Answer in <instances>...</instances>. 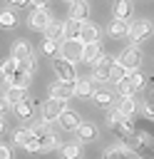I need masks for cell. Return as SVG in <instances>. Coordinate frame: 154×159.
<instances>
[{
	"mask_svg": "<svg viewBox=\"0 0 154 159\" xmlns=\"http://www.w3.org/2000/svg\"><path fill=\"white\" fill-rule=\"evenodd\" d=\"M92 97H94V104H97V107L109 109V104H112V92H109V89H97Z\"/></svg>",
	"mask_w": 154,
	"mask_h": 159,
	"instance_id": "cell-25",
	"label": "cell"
},
{
	"mask_svg": "<svg viewBox=\"0 0 154 159\" xmlns=\"http://www.w3.org/2000/svg\"><path fill=\"white\" fill-rule=\"evenodd\" d=\"M50 97H57V99H70L75 97V82H67V80H57L50 84Z\"/></svg>",
	"mask_w": 154,
	"mask_h": 159,
	"instance_id": "cell-8",
	"label": "cell"
},
{
	"mask_svg": "<svg viewBox=\"0 0 154 159\" xmlns=\"http://www.w3.org/2000/svg\"><path fill=\"white\" fill-rule=\"evenodd\" d=\"M47 2L50 0H30V5H35V7H47Z\"/></svg>",
	"mask_w": 154,
	"mask_h": 159,
	"instance_id": "cell-38",
	"label": "cell"
},
{
	"mask_svg": "<svg viewBox=\"0 0 154 159\" xmlns=\"http://www.w3.org/2000/svg\"><path fill=\"white\" fill-rule=\"evenodd\" d=\"M5 94H7V99H10L12 104H17V102H22V99L27 97V87H17V84H12Z\"/></svg>",
	"mask_w": 154,
	"mask_h": 159,
	"instance_id": "cell-26",
	"label": "cell"
},
{
	"mask_svg": "<svg viewBox=\"0 0 154 159\" xmlns=\"http://www.w3.org/2000/svg\"><path fill=\"white\" fill-rule=\"evenodd\" d=\"M104 159H127V152L122 147H114V149H107L104 152Z\"/></svg>",
	"mask_w": 154,
	"mask_h": 159,
	"instance_id": "cell-34",
	"label": "cell"
},
{
	"mask_svg": "<svg viewBox=\"0 0 154 159\" xmlns=\"http://www.w3.org/2000/svg\"><path fill=\"white\" fill-rule=\"evenodd\" d=\"M60 154H62V159H79V157H82V142L62 144V147H60Z\"/></svg>",
	"mask_w": 154,
	"mask_h": 159,
	"instance_id": "cell-16",
	"label": "cell"
},
{
	"mask_svg": "<svg viewBox=\"0 0 154 159\" xmlns=\"http://www.w3.org/2000/svg\"><path fill=\"white\" fill-rule=\"evenodd\" d=\"M87 15H89V5H87V0H75V2H70V17L84 20Z\"/></svg>",
	"mask_w": 154,
	"mask_h": 159,
	"instance_id": "cell-17",
	"label": "cell"
},
{
	"mask_svg": "<svg viewBox=\"0 0 154 159\" xmlns=\"http://www.w3.org/2000/svg\"><path fill=\"white\" fill-rule=\"evenodd\" d=\"M42 52H45V55H50V57H60V42H57V40L45 37V40H42Z\"/></svg>",
	"mask_w": 154,
	"mask_h": 159,
	"instance_id": "cell-27",
	"label": "cell"
},
{
	"mask_svg": "<svg viewBox=\"0 0 154 159\" xmlns=\"http://www.w3.org/2000/svg\"><path fill=\"white\" fill-rule=\"evenodd\" d=\"M142 159H144V157H142Z\"/></svg>",
	"mask_w": 154,
	"mask_h": 159,
	"instance_id": "cell-41",
	"label": "cell"
},
{
	"mask_svg": "<svg viewBox=\"0 0 154 159\" xmlns=\"http://www.w3.org/2000/svg\"><path fill=\"white\" fill-rule=\"evenodd\" d=\"M15 22H17V17H15L10 10H2V12H0V25H2L5 30H7V27H15Z\"/></svg>",
	"mask_w": 154,
	"mask_h": 159,
	"instance_id": "cell-33",
	"label": "cell"
},
{
	"mask_svg": "<svg viewBox=\"0 0 154 159\" xmlns=\"http://www.w3.org/2000/svg\"><path fill=\"white\" fill-rule=\"evenodd\" d=\"M117 62H122L129 72H132V70H139V65H142V50H139L137 45H127V47L119 52Z\"/></svg>",
	"mask_w": 154,
	"mask_h": 159,
	"instance_id": "cell-4",
	"label": "cell"
},
{
	"mask_svg": "<svg viewBox=\"0 0 154 159\" xmlns=\"http://www.w3.org/2000/svg\"><path fill=\"white\" fill-rule=\"evenodd\" d=\"M77 139H79L82 144L94 142V139H97V127H94L92 122H82V124L77 127Z\"/></svg>",
	"mask_w": 154,
	"mask_h": 159,
	"instance_id": "cell-13",
	"label": "cell"
},
{
	"mask_svg": "<svg viewBox=\"0 0 154 159\" xmlns=\"http://www.w3.org/2000/svg\"><path fill=\"white\" fill-rule=\"evenodd\" d=\"M30 134H32V129H25V127H22V129H17V132L12 134V142H15L17 147H25V142L30 139Z\"/></svg>",
	"mask_w": 154,
	"mask_h": 159,
	"instance_id": "cell-32",
	"label": "cell"
},
{
	"mask_svg": "<svg viewBox=\"0 0 154 159\" xmlns=\"http://www.w3.org/2000/svg\"><path fill=\"white\" fill-rule=\"evenodd\" d=\"M45 37L62 42V40H65V22H57V20H52V22L47 25V30H45Z\"/></svg>",
	"mask_w": 154,
	"mask_h": 159,
	"instance_id": "cell-19",
	"label": "cell"
},
{
	"mask_svg": "<svg viewBox=\"0 0 154 159\" xmlns=\"http://www.w3.org/2000/svg\"><path fill=\"white\" fill-rule=\"evenodd\" d=\"M94 94V80L89 77H77L75 80V97H92Z\"/></svg>",
	"mask_w": 154,
	"mask_h": 159,
	"instance_id": "cell-11",
	"label": "cell"
},
{
	"mask_svg": "<svg viewBox=\"0 0 154 159\" xmlns=\"http://www.w3.org/2000/svg\"><path fill=\"white\" fill-rule=\"evenodd\" d=\"M30 77H32V72H30V70H25L22 65H17V70H15V72H12V77H7V80H10L12 84H17V87H30V82H32Z\"/></svg>",
	"mask_w": 154,
	"mask_h": 159,
	"instance_id": "cell-14",
	"label": "cell"
},
{
	"mask_svg": "<svg viewBox=\"0 0 154 159\" xmlns=\"http://www.w3.org/2000/svg\"><path fill=\"white\" fill-rule=\"evenodd\" d=\"M117 92H119V97H134V87H132V82L129 80H119L117 82Z\"/></svg>",
	"mask_w": 154,
	"mask_h": 159,
	"instance_id": "cell-30",
	"label": "cell"
},
{
	"mask_svg": "<svg viewBox=\"0 0 154 159\" xmlns=\"http://www.w3.org/2000/svg\"><path fill=\"white\" fill-rule=\"evenodd\" d=\"M107 32L112 35V37H127L129 35V25H127V20H112L109 22V27H107Z\"/></svg>",
	"mask_w": 154,
	"mask_h": 159,
	"instance_id": "cell-18",
	"label": "cell"
},
{
	"mask_svg": "<svg viewBox=\"0 0 154 159\" xmlns=\"http://www.w3.org/2000/svg\"><path fill=\"white\" fill-rule=\"evenodd\" d=\"M112 62H114V60H112L109 55H104V52H102V55H99V60L92 65V80H94V82H109Z\"/></svg>",
	"mask_w": 154,
	"mask_h": 159,
	"instance_id": "cell-5",
	"label": "cell"
},
{
	"mask_svg": "<svg viewBox=\"0 0 154 159\" xmlns=\"http://www.w3.org/2000/svg\"><path fill=\"white\" fill-rule=\"evenodd\" d=\"M0 159H12V152H10V147H5V144H2V149H0Z\"/></svg>",
	"mask_w": 154,
	"mask_h": 159,
	"instance_id": "cell-37",
	"label": "cell"
},
{
	"mask_svg": "<svg viewBox=\"0 0 154 159\" xmlns=\"http://www.w3.org/2000/svg\"><path fill=\"white\" fill-rule=\"evenodd\" d=\"M152 32H154L152 20L139 17V20H134V22L129 25V35H127V40H129V45H139V42H144V40H147Z\"/></svg>",
	"mask_w": 154,
	"mask_h": 159,
	"instance_id": "cell-1",
	"label": "cell"
},
{
	"mask_svg": "<svg viewBox=\"0 0 154 159\" xmlns=\"http://www.w3.org/2000/svg\"><path fill=\"white\" fill-rule=\"evenodd\" d=\"M79 124H82V119H79V114H77L75 109H65V112H62V117H60V127H62V129L77 132Z\"/></svg>",
	"mask_w": 154,
	"mask_h": 159,
	"instance_id": "cell-10",
	"label": "cell"
},
{
	"mask_svg": "<svg viewBox=\"0 0 154 159\" xmlns=\"http://www.w3.org/2000/svg\"><path fill=\"white\" fill-rule=\"evenodd\" d=\"M27 20H30V27H32V30L45 32V30H47V25L52 22V15H50V10H47V7H35V10H32V15H30Z\"/></svg>",
	"mask_w": 154,
	"mask_h": 159,
	"instance_id": "cell-7",
	"label": "cell"
},
{
	"mask_svg": "<svg viewBox=\"0 0 154 159\" xmlns=\"http://www.w3.org/2000/svg\"><path fill=\"white\" fill-rule=\"evenodd\" d=\"M65 109H67V99L50 97V99L42 104V119H45V122H60V117H62Z\"/></svg>",
	"mask_w": 154,
	"mask_h": 159,
	"instance_id": "cell-3",
	"label": "cell"
},
{
	"mask_svg": "<svg viewBox=\"0 0 154 159\" xmlns=\"http://www.w3.org/2000/svg\"><path fill=\"white\" fill-rule=\"evenodd\" d=\"M10 55H12L17 62H22V60H27V57L32 55V45H30L27 40H15L12 47H10Z\"/></svg>",
	"mask_w": 154,
	"mask_h": 159,
	"instance_id": "cell-9",
	"label": "cell"
},
{
	"mask_svg": "<svg viewBox=\"0 0 154 159\" xmlns=\"http://www.w3.org/2000/svg\"><path fill=\"white\" fill-rule=\"evenodd\" d=\"M57 147H60V142H57V134H55V132H50V134L42 137V152H52V149H57Z\"/></svg>",
	"mask_w": 154,
	"mask_h": 159,
	"instance_id": "cell-31",
	"label": "cell"
},
{
	"mask_svg": "<svg viewBox=\"0 0 154 159\" xmlns=\"http://www.w3.org/2000/svg\"><path fill=\"white\" fill-rule=\"evenodd\" d=\"M55 75H57V80L75 82V80H77L75 62H72V60H67V57H57V60H55Z\"/></svg>",
	"mask_w": 154,
	"mask_h": 159,
	"instance_id": "cell-6",
	"label": "cell"
},
{
	"mask_svg": "<svg viewBox=\"0 0 154 159\" xmlns=\"http://www.w3.org/2000/svg\"><path fill=\"white\" fill-rule=\"evenodd\" d=\"M84 42H97L99 40V27L94 25V22H84L82 25V35H79Z\"/></svg>",
	"mask_w": 154,
	"mask_h": 159,
	"instance_id": "cell-22",
	"label": "cell"
},
{
	"mask_svg": "<svg viewBox=\"0 0 154 159\" xmlns=\"http://www.w3.org/2000/svg\"><path fill=\"white\" fill-rule=\"evenodd\" d=\"M17 65H20V62H17L12 55L5 57V60H2V77H12V72L17 70Z\"/></svg>",
	"mask_w": 154,
	"mask_h": 159,
	"instance_id": "cell-29",
	"label": "cell"
},
{
	"mask_svg": "<svg viewBox=\"0 0 154 159\" xmlns=\"http://www.w3.org/2000/svg\"><path fill=\"white\" fill-rule=\"evenodd\" d=\"M127 80H129V82H132V87H134V89H137V92H139V89H142V87H144V82H147V77H144V75H142V72H139V70H132V72H129V75H127Z\"/></svg>",
	"mask_w": 154,
	"mask_h": 159,
	"instance_id": "cell-28",
	"label": "cell"
},
{
	"mask_svg": "<svg viewBox=\"0 0 154 159\" xmlns=\"http://www.w3.org/2000/svg\"><path fill=\"white\" fill-rule=\"evenodd\" d=\"M32 112H35V107H32V99H30V97H25L22 102L15 104V114H17L20 119H25V122L32 117Z\"/></svg>",
	"mask_w": 154,
	"mask_h": 159,
	"instance_id": "cell-21",
	"label": "cell"
},
{
	"mask_svg": "<svg viewBox=\"0 0 154 159\" xmlns=\"http://www.w3.org/2000/svg\"><path fill=\"white\" fill-rule=\"evenodd\" d=\"M82 25L84 20H77V17H70L65 22V40H72V37H79L82 35Z\"/></svg>",
	"mask_w": 154,
	"mask_h": 159,
	"instance_id": "cell-15",
	"label": "cell"
},
{
	"mask_svg": "<svg viewBox=\"0 0 154 159\" xmlns=\"http://www.w3.org/2000/svg\"><path fill=\"white\" fill-rule=\"evenodd\" d=\"M84 40L82 37H72V40H62L60 42V57H67V60H72V62H77V60H82V55H84Z\"/></svg>",
	"mask_w": 154,
	"mask_h": 159,
	"instance_id": "cell-2",
	"label": "cell"
},
{
	"mask_svg": "<svg viewBox=\"0 0 154 159\" xmlns=\"http://www.w3.org/2000/svg\"><path fill=\"white\" fill-rule=\"evenodd\" d=\"M132 15H134L132 0H114V17L117 20H132Z\"/></svg>",
	"mask_w": 154,
	"mask_h": 159,
	"instance_id": "cell-12",
	"label": "cell"
},
{
	"mask_svg": "<svg viewBox=\"0 0 154 159\" xmlns=\"http://www.w3.org/2000/svg\"><path fill=\"white\" fill-rule=\"evenodd\" d=\"M117 109H119L124 117H134V112H137V102H134V97H122L119 104H117Z\"/></svg>",
	"mask_w": 154,
	"mask_h": 159,
	"instance_id": "cell-24",
	"label": "cell"
},
{
	"mask_svg": "<svg viewBox=\"0 0 154 159\" xmlns=\"http://www.w3.org/2000/svg\"><path fill=\"white\" fill-rule=\"evenodd\" d=\"M142 114H144V117H152V119H154V104H144V107H142Z\"/></svg>",
	"mask_w": 154,
	"mask_h": 159,
	"instance_id": "cell-36",
	"label": "cell"
},
{
	"mask_svg": "<svg viewBox=\"0 0 154 159\" xmlns=\"http://www.w3.org/2000/svg\"><path fill=\"white\" fill-rule=\"evenodd\" d=\"M99 55H102V50H99V40H97V42H87V45H84L82 62H89V65H94V62L99 60Z\"/></svg>",
	"mask_w": 154,
	"mask_h": 159,
	"instance_id": "cell-20",
	"label": "cell"
},
{
	"mask_svg": "<svg viewBox=\"0 0 154 159\" xmlns=\"http://www.w3.org/2000/svg\"><path fill=\"white\" fill-rule=\"evenodd\" d=\"M20 65H22V67H25V70H30V72H35V65H37V62H35V52H32V55H30V57H27V60H22V62H20Z\"/></svg>",
	"mask_w": 154,
	"mask_h": 159,
	"instance_id": "cell-35",
	"label": "cell"
},
{
	"mask_svg": "<svg viewBox=\"0 0 154 159\" xmlns=\"http://www.w3.org/2000/svg\"><path fill=\"white\" fill-rule=\"evenodd\" d=\"M10 2H12V5H27L30 0H10Z\"/></svg>",
	"mask_w": 154,
	"mask_h": 159,
	"instance_id": "cell-39",
	"label": "cell"
},
{
	"mask_svg": "<svg viewBox=\"0 0 154 159\" xmlns=\"http://www.w3.org/2000/svg\"><path fill=\"white\" fill-rule=\"evenodd\" d=\"M127 75H129V70L122 65V62H112V70H109V82H119V80H127Z\"/></svg>",
	"mask_w": 154,
	"mask_h": 159,
	"instance_id": "cell-23",
	"label": "cell"
},
{
	"mask_svg": "<svg viewBox=\"0 0 154 159\" xmlns=\"http://www.w3.org/2000/svg\"><path fill=\"white\" fill-rule=\"evenodd\" d=\"M65 2H75V0H65Z\"/></svg>",
	"mask_w": 154,
	"mask_h": 159,
	"instance_id": "cell-40",
	"label": "cell"
}]
</instances>
